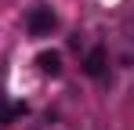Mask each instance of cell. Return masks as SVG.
<instances>
[{"label":"cell","mask_w":134,"mask_h":130,"mask_svg":"<svg viewBox=\"0 0 134 130\" xmlns=\"http://www.w3.org/2000/svg\"><path fill=\"white\" fill-rule=\"evenodd\" d=\"M54 25H58V18H54V11H51V7H44V4L29 7V15H25V29H29L33 36H47Z\"/></svg>","instance_id":"6da1fadb"},{"label":"cell","mask_w":134,"mask_h":130,"mask_svg":"<svg viewBox=\"0 0 134 130\" xmlns=\"http://www.w3.org/2000/svg\"><path fill=\"white\" fill-rule=\"evenodd\" d=\"M83 72H87L91 80H102L109 72V51L105 47H91L87 58H83Z\"/></svg>","instance_id":"7a4b0ae2"},{"label":"cell","mask_w":134,"mask_h":130,"mask_svg":"<svg viewBox=\"0 0 134 130\" xmlns=\"http://www.w3.org/2000/svg\"><path fill=\"white\" fill-rule=\"evenodd\" d=\"M36 65H40V72H47V76H58L62 72V54L58 51H40L36 54Z\"/></svg>","instance_id":"3957f363"},{"label":"cell","mask_w":134,"mask_h":130,"mask_svg":"<svg viewBox=\"0 0 134 130\" xmlns=\"http://www.w3.org/2000/svg\"><path fill=\"white\" fill-rule=\"evenodd\" d=\"M18 116H25V105L22 101H15V105H0V123L7 127L11 119H18Z\"/></svg>","instance_id":"277c9868"}]
</instances>
